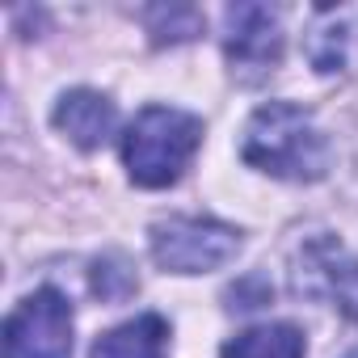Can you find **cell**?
Listing matches in <instances>:
<instances>
[{"label":"cell","instance_id":"obj_1","mask_svg":"<svg viewBox=\"0 0 358 358\" xmlns=\"http://www.w3.org/2000/svg\"><path fill=\"white\" fill-rule=\"evenodd\" d=\"M241 156L245 164L282 182H316L329 169V139L303 106L266 101L245 122Z\"/></svg>","mask_w":358,"mask_h":358},{"label":"cell","instance_id":"obj_2","mask_svg":"<svg viewBox=\"0 0 358 358\" xmlns=\"http://www.w3.org/2000/svg\"><path fill=\"white\" fill-rule=\"evenodd\" d=\"M203 143V122L173 106H148L122 135V164L143 190H164L186 173Z\"/></svg>","mask_w":358,"mask_h":358},{"label":"cell","instance_id":"obj_3","mask_svg":"<svg viewBox=\"0 0 358 358\" xmlns=\"http://www.w3.org/2000/svg\"><path fill=\"white\" fill-rule=\"evenodd\" d=\"M241 232L203 215H173L152 228V257L169 274H207L236 257Z\"/></svg>","mask_w":358,"mask_h":358},{"label":"cell","instance_id":"obj_4","mask_svg":"<svg viewBox=\"0 0 358 358\" xmlns=\"http://www.w3.org/2000/svg\"><path fill=\"white\" fill-rule=\"evenodd\" d=\"M5 358H72V303L43 287L5 320Z\"/></svg>","mask_w":358,"mask_h":358},{"label":"cell","instance_id":"obj_5","mask_svg":"<svg viewBox=\"0 0 358 358\" xmlns=\"http://www.w3.org/2000/svg\"><path fill=\"white\" fill-rule=\"evenodd\" d=\"M224 55L245 85L266 80L282 59V26L266 5H232L224 13Z\"/></svg>","mask_w":358,"mask_h":358},{"label":"cell","instance_id":"obj_6","mask_svg":"<svg viewBox=\"0 0 358 358\" xmlns=\"http://www.w3.org/2000/svg\"><path fill=\"white\" fill-rule=\"evenodd\" d=\"M308 291L324 295L341 316L358 320V257L337 236H312L299 253Z\"/></svg>","mask_w":358,"mask_h":358},{"label":"cell","instance_id":"obj_7","mask_svg":"<svg viewBox=\"0 0 358 358\" xmlns=\"http://www.w3.org/2000/svg\"><path fill=\"white\" fill-rule=\"evenodd\" d=\"M114 122H118V110L97 89H72L55 101V127L85 152L101 148L114 135Z\"/></svg>","mask_w":358,"mask_h":358},{"label":"cell","instance_id":"obj_8","mask_svg":"<svg viewBox=\"0 0 358 358\" xmlns=\"http://www.w3.org/2000/svg\"><path fill=\"white\" fill-rule=\"evenodd\" d=\"M89 358H169V324L156 312H143L93 341Z\"/></svg>","mask_w":358,"mask_h":358},{"label":"cell","instance_id":"obj_9","mask_svg":"<svg viewBox=\"0 0 358 358\" xmlns=\"http://www.w3.org/2000/svg\"><path fill=\"white\" fill-rule=\"evenodd\" d=\"M220 358H303V333L295 324H253L245 333H236Z\"/></svg>","mask_w":358,"mask_h":358},{"label":"cell","instance_id":"obj_10","mask_svg":"<svg viewBox=\"0 0 358 358\" xmlns=\"http://www.w3.org/2000/svg\"><path fill=\"white\" fill-rule=\"evenodd\" d=\"M143 22H148V34H152L156 47H164V43H190V38L203 34V13L190 9V5H152L143 13Z\"/></svg>","mask_w":358,"mask_h":358},{"label":"cell","instance_id":"obj_11","mask_svg":"<svg viewBox=\"0 0 358 358\" xmlns=\"http://www.w3.org/2000/svg\"><path fill=\"white\" fill-rule=\"evenodd\" d=\"M308 59L320 72H337L345 59V30L341 26H316V34L308 38Z\"/></svg>","mask_w":358,"mask_h":358},{"label":"cell","instance_id":"obj_12","mask_svg":"<svg viewBox=\"0 0 358 358\" xmlns=\"http://www.w3.org/2000/svg\"><path fill=\"white\" fill-rule=\"evenodd\" d=\"M345 358H358V350H354V354H345Z\"/></svg>","mask_w":358,"mask_h":358}]
</instances>
